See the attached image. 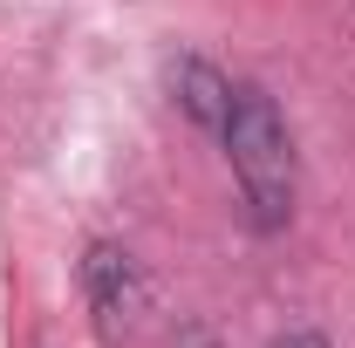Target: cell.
I'll list each match as a JSON object with an SVG mask.
<instances>
[{"label":"cell","mask_w":355,"mask_h":348,"mask_svg":"<svg viewBox=\"0 0 355 348\" xmlns=\"http://www.w3.org/2000/svg\"><path fill=\"white\" fill-rule=\"evenodd\" d=\"M225 157H232V177L246 191V212L260 232H280L294 218V191H301V164H294V137L280 123L273 96L260 82H232V103H225Z\"/></svg>","instance_id":"6da1fadb"},{"label":"cell","mask_w":355,"mask_h":348,"mask_svg":"<svg viewBox=\"0 0 355 348\" xmlns=\"http://www.w3.org/2000/svg\"><path fill=\"white\" fill-rule=\"evenodd\" d=\"M83 294H89V314H96L103 335H123L137 314H144V301H150L137 260L116 253V246H89L83 253Z\"/></svg>","instance_id":"7a4b0ae2"},{"label":"cell","mask_w":355,"mask_h":348,"mask_svg":"<svg viewBox=\"0 0 355 348\" xmlns=\"http://www.w3.org/2000/svg\"><path fill=\"white\" fill-rule=\"evenodd\" d=\"M164 82H171V103L191 116V123H205V130H225V103H232V82H225L212 62H198V55H178L171 69H164Z\"/></svg>","instance_id":"3957f363"},{"label":"cell","mask_w":355,"mask_h":348,"mask_svg":"<svg viewBox=\"0 0 355 348\" xmlns=\"http://www.w3.org/2000/svg\"><path fill=\"white\" fill-rule=\"evenodd\" d=\"M273 348H328V335H314V328H294V335H280Z\"/></svg>","instance_id":"277c9868"},{"label":"cell","mask_w":355,"mask_h":348,"mask_svg":"<svg viewBox=\"0 0 355 348\" xmlns=\"http://www.w3.org/2000/svg\"><path fill=\"white\" fill-rule=\"evenodd\" d=\"M178 348H212V335H205V328H184V335H178Z\"/></svg>","instance_id":"5b68a950"}]
</instances>
